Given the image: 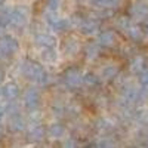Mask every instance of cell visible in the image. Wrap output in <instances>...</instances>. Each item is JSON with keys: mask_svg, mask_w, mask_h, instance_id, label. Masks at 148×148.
I'll return each instance as SVG.
<instances>
[{"mask_svg": "<svg viewBox=\"0 0 148 148\" xmlns=\"http://www.w3.org/2000/svg\"><path fill=\"white\" fill-rule=\"evenodd\" d=\"M21 73L24 77H27L33 82H37L39 84H47L49 83V74L45 71V68L34 62V61L25 59L24 62L21 64Z\"/></svg>", "mask_w": 148, "mask_h": 148, "instance_id": "6da1fadb", "label": "cell"}, {"mask_svg": "<svg viewBox=\"0 0 148 148\" xmlns=\"http://www.w3.org/2000/svg\"><path fill=\"white\" fill-rule=\"evenodd\" d=\"M18 49H19L18 40L14 39L12 36H3V37H0V59L10 56L12 53H15Z\"/></svg>", "mask_w": 148, "mask_h": 148, "instance_id": "7a4b0ae2", "label": "cell"}, {"mask_svg": "<svg viewBox=\"0 0 148 148\" xmlns=\"http://www.w3.org/2000/svg\"><path fill=\"white\" fill-rule=\"evenodd\" d=\"M64 83L71 89L79 88V86L83 83V76H82L80 70L77 67H68L64 71Z\"/></svg>", "mask_w": 148, "mask_h": 148, "instance_id": "3957f363", "label": "cell"}, {"mask_svg": "<svg viewBox=\"0 0 148 148\" xmlns=\"http://www.w3.org/2000/svg\"><path fill=\"white\" fill-rule=\"evenodd\" d=\"M129 16L133 19H145L148 18V3L145 0H136L129 6Z\"/></svg>", "mask_w": 148, "mask_h": 148, "instance_id": "277c9868", "label": "cell"}, {"mask_svg": "<svg viewBox=\"0 0 148 148\" xmlns=\"http://www.w3.org/2000/svg\"><path fill=\"white\" fill-rule=\"evenodd\" d=\"M123 98H125V101L127 104H138L142 99V92L138 88L129 84L123 88Z\"/></svg>", "mask_w": 148, "mask_h": 148, "instance_id": "5b68a950", "label": "cell"}, {"mask_svg": "<svg viewBox=\"0 0 148 148\" xmlns=\"http://www.w3.org/2000/svg\"><path fill=\"white\" fill-rule=\"evenodd\" d=\"M79 30L84 36H95L99 31V24L96 22V19H83L79 24Z\"/></svg>", "mask_w": 148, "mask_h": 148, "instance_id": "8992f818", "label": "cell"}, {"mask_svg": "<svg viewBox=\"0 0 148 148\" xmlns=\"http://www.w3.org/2000/svg\"><path fill=\"white\" fill-rule=\"evenodd\" d=\"M119 39H117V34L111 30H107V31H102L99 36H98V43L104 47H114L117 45Z\"/></svg>", "mask_w": 148, "mask_h": 148, "instance_id": "52a82bcc", "label": "cell"}, {"mask_svg": "<svg viewBox=\"0 0 148 148\" xmlns=\"http://www.w3.org/2000/svg\"><path fill=\"white\" fill-rule=\"evenodd\" d=\"M24 104L28 110H36L39 107V92L33 88L27 89L25 95H24Z\"/></svg>", "mask_w": 148, "mask_h": 148, "instance_id": "ba28073f", "label": "cell"}, {"mask_svg": "<svg viewBox=\"0 0 148 148\" xmlns=\"http://www.w3.org/2000/svg\"><path fill=\"white\" fill-rule=\"evenodd\" d=\"M8 127L12 130V132H19L22 130L24 127H25V121H24V119L21 117V114L18 113H12L9 116V120H8Z\"/></svg>", "mask_w": 148, "mask_h": 148, "instance_id": "9c48e42d", "label": "cell"}, {"mask_svg": "<svg viewBox=\"0 0 148 148\" xmlns=\"http://www.w3.org/2000/svg\"><path fill=\"white\" fill-rule=\"evenodd\" d=\"M27 22V15L21 8L16 9H12L10 10V24L15 27H24Z\"/></svg>", "mask_w": 148, "mask_h": 148, "instance_id": "30bf717a", "label": "cell"}, {"mask_svg": "<svg viewBox=\"0 0 148 148\" xmlns=\"http://www.w3.org/2000/svg\"><path fill=\"white\" fill-rule=\"evenodd\" d=\"M127 36H129V39L135 43H139L144 40V37H145V31H144V27L141 25H130L127 30H126Z\"/></svg>", "mask_w": 148, "mask_h": 148, "instance_id": "8fae6325", "label": "cell"}, {"mask_svg": "<svg viewBox=\"0 0 148 148\" xmlns=\"http://www.w3.org/2000/svg\"><path fill=\"white\" fill-rule=\"evenodd\" d=\"M101 45L98 43H88L84 47V58L88 61H95L98 56L101 55Z\"/></svg>", "mask_w": 148, "mask_h": 148, "instance_id": "7c38bea8", "label": "cell"}, {"mask_svg": "<svg viewBox=\"0 0 148 148\" xmlns=\"http://www.w3.org/2000/svg\"><path fill=\"white\" fill-rule=\"evenodd\" d=\"M2 90H3L5 98H8V99H15V98L19 96V86L15 82L6 83L3 88H2Z\"/></svg>", "mask_w": 148, "mask_h": 148, "instance_id": "4fadbf2b", "label": "cell"}, {"mask_svg": "<svg viewBox=\"0 0 148 148\" xmlns=\"http://www.w3.org/2000/svg\"><path fill=\"white\" fill-rule=\"evenodd\" d=\"M101 76L105 82H111V80H114L117 76H119V65L116 64H108L102 68V73H101Z\"/></svg>", "mask_w": 148, "mask_h": 148, "instance_id": "5bb4252c", "label": "cell"}, {"mask_svg": "<svg viewBox=\"0 0 148 148\" xmlns=\"http://www.w3.org/2000/svg\"><path fill=\"white\" fill-rule=\"evenodd\" d=\"M45 135H46V130H45L43 126H34V127H31V130L28 132L27 138H28V141H31V142H40V141L45 139Z\"/></svg>", "mask_w": 148, "mask_h": 148, "instance_id": "9a60e30c", "label": "cell"}, {"mask_svg": "<svg viewBox=\"0 0 148 148\" xmlns=\"http://www.w3.org/2000/svg\"><path fill=\"white\" fill-rule=\"evenodd\" d=\"M34 40L39 46H43V47H53L56 45V39L51 34H37Z\"/></svg>", "mask_w": 148, "mask_h": 148, "instance_id": "2e32d148", "label": "cell"}, {"mask_svg": "<svg viewBox=\"0 0 148 148\" xmlns=\"http://www.w3.org/2000/svg\"><path fill=\"white\" fill-rule=\"evenodd\" d=\"M145 59L142 56H133L129 62V70L133 73V74H139L144 68H145Z\"/></svg>", "mask_w": 148, "mask_h": 148, "instance_id": "e0dca14e", "label": "cell"}, {"mask_svg": "<svg viewBox=\"0 0 148 148\" xmlns=\"http://www.w3.org/2000/svg\"><path fill=\"white\" fill-rule=\"evenodd\" d=\"M80 49V45L77 42V39L74 37H68V39L64 40V51L68 53V55H76Z\"/></svg>", "mask_w": 148, "mask_h": 148, "instance_id": "ac0fdd59", "label": "cell"}, {"mask_svg": "<svg viewBox=\"0 0 148 148\" xmlns=\"http://www.w3.org/2000/svg\"><path fill=\"white\" fill-rule=\"evenodd\" d=\"M65 133V126L61 125V123H53V125H51V127H49V135H51L52 138H62V135Z\"/></svg>", "mask_w": 148, "mask_h": 148, "instance_id": "d6986e66", "label": "cell"}, {"mask_svg": "<svg viewBox=\"0 0 148 148\" xmlns=\"http://www.w3.org/2000/svg\"><path fill=\"white\" fill-rule=\"evenodd\" d=\"M99 77L96 76V74L93 73H88V74H84L83 76V83L86 86H89V88H96L98 84H99Z\"/></svg>", "mask_w": 148, "mask_h": 148, "instance_id": "ffe728a7", "label": "cell"}, {"mask_svg": "<svg viewBox=\"0 0 148 148\" xmlns=\"http://www.w3.org/2000/svg\"><path fill=\"white\" fill-rule=\"evenodd\" d=\"M90 3L96 8H108L114 9L119 5V0H90Z\"/></svg>", "mask_w": 148, "mask_h": 148, "instance_id": "44dd1931", "label": "cell"}, {"mask_svg": "<svg viewBox=\"0 0 148 148\" xmlns=\"http://www.w3.org/2000/svg\"><path fill=\"white\" fill-rule=\"evenodd\" d=\"M116 27L121 31H126L129 27H130V16L127 15H121L116 19Z\"/></svg>", "mask_w": 148, "mask_h": 148, "instance_id": "7402d4cb", "label": "cell"}, {"mask_svg": "<svg viewBox=\"0 0 148 148\" xmlns=\"http://www.w3.org/2000/svg\"><path fill=\"white\" fill-rule=\"evenodd\" d=\"M42 58L46 62H55L56 61V52L53 51V47H46L42 52Z\"/></svg>", "mask_w": 148, "mask_h": 148, "instance_id": "603a6c76", "label": "cell"}, {"mask_svg": "<svg viewBox=\"0 0 148 148\" xmlns=\"http://www.w3.org/2000/svg\"><path fill=\"white\" fill-rule=\"evenodd\" d=\"M70 27H71V24H70L68 19H59V18H58V21L52 25V28H55L56 31H65V30H68Z\"/></svg>", "mask_w": 148, "mask_h": 148, "instance_id": "cb8c5ba5", "label": "cell"}, {"mask_svg": "<svg viewBox=\"0 0 148 148\" xmlns=\"http://www.w3.org/2000/svg\"><path fill=\"white\" fill-rule=\"evenodd\" d=\"M138 76H139V84L142 86V89H144V90L148 92V68L145 67V68L138 74Z\"/></svg>", "mask_w": 148, "mask_h": 148, "instance_id": "d4e9b609", "label": "cell"}, {"mask_svg": "<svg viewBox=\"0 0 148 148\" xmlns=\"http://www.w3.org/2000/svg\"><path fill=\"white\" fill-rule=\"evenodd\" d=\"M8 24H10V10H2L0 12V25L6 27Z\"/></svg>", "mask_w": 148, "mask_h": 148, "instance_id": "484cf974", "label": "cell"}, {"mask_svg": "<svg viewBox=\"0 0 148 148\" xmlns=\"http://www.w3.org/2000/svg\"><path fill=\"white\" fill-rule=\"evenodd\" d=\"M96 129H98V130H101V132H108V130H111V125H110L107 120L101 119L99 121L96 123Z\"/></svg>", "mask_w": 148, "mask_h": 148, "instance_id": "4316f807", "label": "cell"}, {"mask_svg": "<svg viewBox=\"0 0 148 148\" xmlns=\"http://www.w3.org/2000/svg\"><path fill=\"white\" fill-rule=\"evenodd\" d=\"M136 119L141 123H148V110H141L136 113Z\"/></svg>", "mask_w": 148, "mask_h": 148, "instance_id": "83f0119b", "label": "cell"}, {"mask_svg": "<svg viewBox=\"0 0 148 148\" xmlns=\"http://www.w3.org/2000/svg\"><path fill=\"white\" fill-rule=\"evenodd\" d=\"M61 6V0H47V9H51V10H58Z\"/></svg>", "mask_w": 148, "mask_h": 148, "instance_id": "f1b7e54d", "label": "cell"}, {"mask_svg": "<svg viewBox=\"0 0 148 148\" xmlns=\"http://www.w3.org/2000/svg\"><path fill=\"white\" fill-rule=\"evenodd\" d=\"M64 147H77V142H76V139L68 138V139L64 142Z\"/></svg>", "mask_w": 148, "mask_h": 148, "instance_id": "f546056e", "label": "cell"}, {"mask_svg": "<svg viewBox=\"0 0 148 148\" xmlns=\"http://www.w3.org/2000/svg\"><path fill=\"white\" fill-rule=\"evenodd\" d=\"M3 79H5V70L0 68V82H3Z\"/></svg>", "mask_w": 148, "mask_h": 148, "instance_id": "4dcf8cb0", "label": "cell"}, {"mask_svg": "<svg viewBox=\"0 0 148 148\" xmlns=\"http://www.w3.org/2000/svg\"><path fill=\"white\" fill-rule=\"evenodd\" d=\"M144 31H145V34H148V19H147V22L144 24Z\"/></svg>", "mask_w": 148, "mask_h": 148, "instance_id": "1f68e13d", "label": "cell"}, {"mask_svg": "<svg viewBox=\"0 0 148 148\" xmlns=\"http://www.w3.org/2000/svg\"><path fill=\"white\" fill-rule=\"evenodd\" d=\"M3 117V108H0V119Z\"/></svg>", "mask_w": 148, "mask_h": 148, "instance_id": "d6a6232c", "label": "cell"}, {"mask_svg": "<svg viewBox=\"0 0 148 148\" xmlns=\"http://www.w3.org/2000/svg\"><path fill=\"white\" fill-rule=\"evenodd\" d=\"M3 3H5V0H0V6H2Z\"/></svg>", "mask_w": 148, "mask_h": 148, "instance_id": "836d02e7", "label": "cell"}]
</instances>
